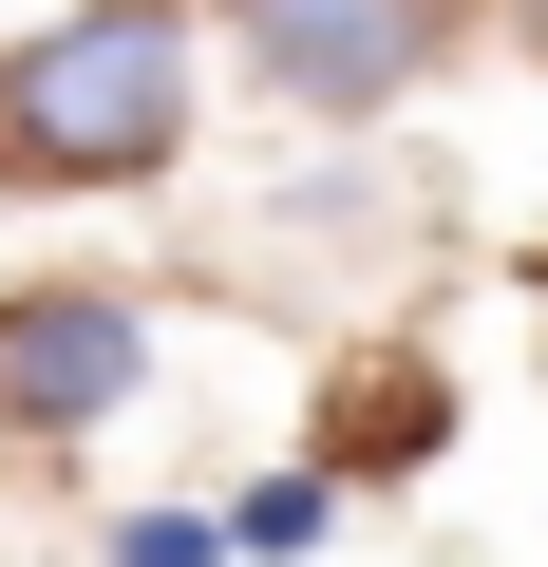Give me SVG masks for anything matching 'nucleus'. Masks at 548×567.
<instances>
[{
	"instance_id": "obj_1",
	"label": "nucleus",
	"mask_w": 548,
	"mask_h": 567,
	"mask_svg": "<svg viewBox=\"0 0 548 567\" xmlns=\"http://www.w3.org/2000/svg\"><path fill=\"white\" fill-rule=\"evenodd\" d=\"M189 0H76L58 39L0 58V171L39 189H152L189 152Z\"/></svg>"
},
{
	"instance_id": "obj_2",
	"label": "nucleus",
	"mask_w": 548,
	"mask_h": 567,
	"mask_svg": "<svg viewBox=\"0 0 548 567\" xmlns=\"http://www.w3.org/2000/svg\"><path fill=\"white\" fill-rule=\"evenodd\" d=\"M227 58L285 114H397L454 58V0H227Z\"/></svg>"
},
{
	"instance_id": "obj_3",
	"label": "nucleus",
	"mask_w": 548,
	"mask_h": 567,
	"mask_svg": "<svg viewBox=\"0 0 548 567\" xmlns=\"http://www.w3.org/2000/svg\"><path fill=\"white\" fill-rule=\"evenodd\" d=\"M152 398V303L133 284H0V435H95Z\"/></svg>"
},
{
	"instance_id": "obj_4",
	"label": "nucleus",
	"mask_w": 548,
	"mask_h": 567,
	"mask_svg": "<svg viewBox=\"0 0 548 567\" xmlns=\"http://www.w3.org/2000/svg\"><path fill=\"white\" fill-rule=\"evenodd\" d=\"M435 435H454L435 360H360V398H341V435H322V454H341V473H416Z\"/></svg>"
},
{
	"instance_id": "obj_5",
	"label": "nucleus",
	"mask_w": 548,
	"mask_h": 567,
	"mask_svg": "<svg viewBox=\"0 0 548 567\" xmlns=\"http://www.w3.org/2000/svg\"><path fill=\"white\" fill-rule=\"evenodd\" d=\"M322 529H341V454H285V473H246V511H227V548H246V567H303Z\"/></svg>"
},
{
	"instance_id": "obj_6",
	"label": "nucleus",
	"mask_w": 548,
	"mask_h": 567,
	"mask_svg": "<svg viewBox=\"0 0 548 567\" xmlns=\"http://www.w3.org/2000/svg\"><path fill=\"white\" fill-rule=\"evenodd\" d=\"M95 567H246V548H227V511H170V492H152V511H114Z\"/></svg>"
},
{
	"instance_id": "obj_7",
	"label": "nucleus",
	"mask_w": 548,
	"mask_h": 567,
	"mask_svg": "<svg viewBox=\"0 0 548 567\" xmlns=\"http://www.w3.org/2000/svg\"><path fill=\"white\" fill-rule=\"evenodd\" d=\"M510 39H529V76H548V0H510Z\"/></svg>"
}]
</instances>
